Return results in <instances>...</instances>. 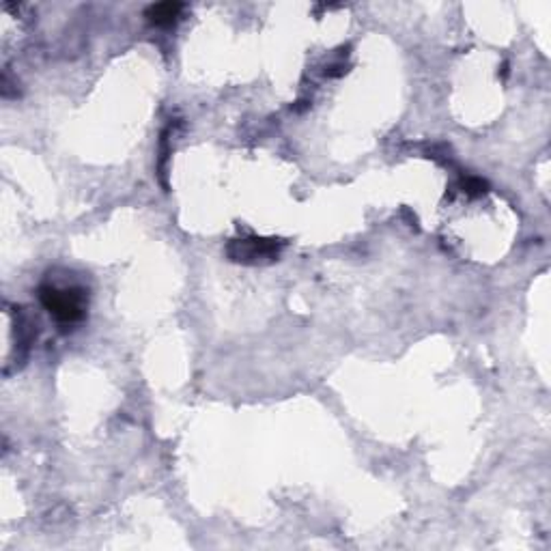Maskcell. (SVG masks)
<instances>
[{
  "label": "cell",
  "instance_id": "1",
  "mask_svg": "<svg viewBox=\"0 0 551 551\" xmlns=\"http://www.w3.org/2000/svg\"><path fill=\"white\" fill-rule=\"evenodd\" d=\"M39 300L50 311L52 317L61 323L80 321L87 313V293L78 287L61 288L54 285H46L39 288Z\"/></svg>",
  "mask_w": 551,
  "mask_h": 551
},
{
  "label": "cell",
  "instance_id": "3",
  "mask_svg": "<svg viewBox=\"0 0 551 551\" xmlns=\"http://www.w3.org/2000/svg\"><path fill=\"white\" fill-rule=\"evenodd\" d=\"M183 12L181 3H160L154 4V7L146 9V20L155 26H171L179 20V15Z\"/></svg>",
  "mask_w": 551,
  "mask_h": 551
},
{
  "label": "cell",
  "instance_id": "2",
  "mask_svg": "<svg viewBox=\"0 0 551 551\" xmlns=\"http://www.w3.org/2000/svg\"><path fill=\"white\" fill-rule=\"evenodd\" d=\"M278 248L280 244H276L274 239H239L235 244L229 246V255L233 256L235 261H241V263H256V261L263 259H276Z\"/></svg>",
  "mask_w": 551,
  "mask_h": 551
}]
</instances>
